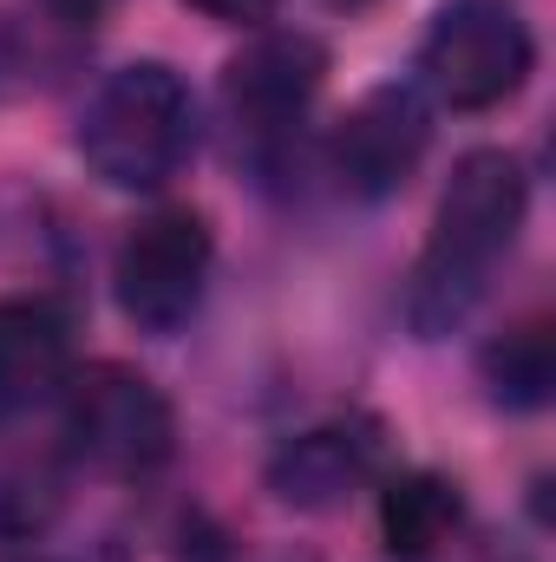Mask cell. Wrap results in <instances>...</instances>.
Segmentation results:
<instances>
[{
	"mask_svg": "<svg viewBox=\"0 0 556 562\" xmlns=\"http://www.w3.org/2000/svg\"><path fill=\"white\" fill-rule=\"evenodd\" d=\"M524 216H531V177L511 150L478 144L452 164L432 210V236L407 276V327L419 340H445L452 327L471 321V307L491 288V269L518 249Z\"/></svg>",
	"mask_w": 556,
	"mask_h": 562,
	"instance_id": "1",
	"label": "cell"
},
{
	"mask_svg": "<svg viewBox=\"0 0 556 562\" xmlns=\"http://www.w3.org/2000/svg\"><path fill=\"white\" fill-rule=\"evenodd\" d=\"M73 150L105 190L157 196L197 157V92H190V79L164 59H132V66L105 72L92 86L86 112H79Z\"/></svg>",
	"mask_w": 556,
	"mask_h": 562,
	"instance_id": "2",
	"label": "cell"
},
{
	"mask_svg": "<svg viewBox=\"0 0 556 562\" xmlns=\"http://www.w3.org/2000/svg\"><path fill=\"white\" fill-rule=\"evenodd\" d=\"M419 92L452 112H498L537 72V40L511 0H445L413 53Z\"/></svg>",
	"mask_w": 556,
	"mask_h": 562,
	"instance_id": "3",
	"label": "cell"
},
{
	"mask_svg": "<svg viewBox=\"0 0 556 562\" xmlns=\"http://www.w3.org/2000/svg\"><path fill=\"white\" fill-rule=\"evenodd\" d=\"M210 269H216V236L197 210L170 203V210H151L125 229L119 256H112V294H119V314L151 334V340H170L197 321L203 294H210Z\"/></svg>",
	"mask_w": 556,
	"mask_h": 562,
	"instance_id": "4",
	"label": "cell"
},
{
	"mask_svg": "<svg viewBox=\"0 0 556 562\" xmlns=\"http://www.w3.org/2000/svg\"><path fill=\"white\" fill-rule=\"evenodd\" d=\"M66 445L99 477H151L177 451V413L138 367L99 360L66 380Z\"/></svg>",
	"mask_w": 556,
	"mask_h": 562,
	"instance_id": "5",
	"label": "cell"
},
{
	"mask_svg": "<svg viewBox=\"0 0 556 562\" xmlns=\"http://www.w3.org/2000/svg\"><path fill=\"white\" fill-rule=\"evenodd\" d=\"M321 86H327V46L314 33H301V26L256 33L223 66V119H230V132L249 157L269 164L308 125Z\"/></svg>",
	"mask_w": 556,
	"mask_h": 562,
	"instance_id": "6",
	"label": "cell"
},
{
	"mask_svg": "<svg viewBox=\"0 0 556 562\" xmlns=\"http://www.w3.org/2000/svg\"><path fill=\"white\" fill-rule=\"evenodd\" d=\"M425 150H432V105H425V92L387 79V86L360 92L334 119V132H327V170H334V183L347 196L387 203V196H400L413 183Z\"/></svg>",
	"mask_w": 556,
	"mask_h": 562,
	"instance_id": "7",
	"label": "cell"
},
{
	"mask_svg": "<svg viewBox=\"0 0 556 562\" xmlns=\"http://www.w3.org/2000/svg\"><path fill=\"white\" fill-rule=\"evenodd\" d=\"M387 464V445H380V425L347 413V419H321L294 438H281L263 464V484L269 497L301 510V517H327L341 510L354 491H367Z\"/></svg>",
	"mask_w": 556,
	"mask_h": 562,
	"instance_id": "8",
	"label": "cell"
},
{
	"mask_svg": "<svg viewBox=\"0 0 556 562\" xmlns=\"http://www.w3.org/2000/svg\"><path fill=\"white\" fill-rule=\"evenodd\" d=\"M73 373V314L53 294H0V419L53 406Z\"/></svg>",
	"mask_w": 556,
	"mask_h": 562,
	"instance_id": "9",
	"label": "cell"
},
{
	"mask_svg": "<svg viewBox=\"0 0 556 562\" xmlns=\"http://www.w3.org/2000/svg\"><path fill=\"white\" fill-rule=\"evenodd\" d=\"M458 517H465V497H458V484L438 477V471H400V477L380 484V537H387L393 557H425V550H438V543L458 530Z\"/></svg>",
	"mask_w": 556,
	"mask_h": 562,
	"instance_id": "10",
	"label": "cell"
},
{
	"mask_svg": "<svg viewBox=\"0 0 556 562\" xmlns=\"http://www.w3.org/2000/svg\"><path fill=\"white\" fill-rule=\"evenodd\" d=\"M478 373H485L491 406H504V413H537V406H551V386H556V327L544 321V314H531V321L504 327V334L485 347Z\"/></svg>",
	"mask_w": 556,
	"mask_h": 562,
	"instance_id": "11",
	"label": "cell"
},
{
	"mask_svg": "<svg viewBox=\"0 0 556 562\" xmlns=\"http://www.w3.org/2000/svg\"><path fill=\"white\" fill-rule=\"evenodd\" d=\"M33 66H40V53H33V40H26V26H20L13 13H0V99L26 92V86H33Z\"/></svg>",
	"mask_w": 556,
	"mask_h": 562,
	"instance_id": "12",
	"label": "cell"
},
{
	"mask_svg": "<svg viewBox=\"0 0 556 562\" xmlns=\"http://www.w3.org/2000/svg\"><path fill=\"white\" fill-rule=\"evenodd\" d=\"M184 7H197V13H210V20H230V26L269 20V13H276V0H184Z\"/></svg>",
	"mask_w": 556,
	"mask_h": 562,
	"instance_id": "13",
	"label": "cell"
},
{
	"mask_svg": "<svg viewBox=\"0 0 556 562\" xmlns=\"http://www.w3.org/2000/svg\"><path fill=\"white\" fill-rule=\"evenodd\" d=\"M105 7H112V0H53V13H59V20H73V26H86V20H99Z\"/></svg>",
	"mask_w": 556,
	"mask_h": 562,
	"instance_id": "14",
	"label": "cell"
},
{
	"mask_svg": "<svg viewBox=\"0 0 556 562\" xmlns=\"http://www.w3.org/2000/svg\"><path fill=\"white\" fill-rule=\"evenodd\" d=\"M327 7H347V13H354V7H367V0H327Z\"/></svg>",
	"mask_w": 556,
	"mask_h": 562,
	"instance_id": "15",
	"label": "cell"
}]
</instances>
